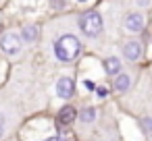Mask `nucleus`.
<instances>
[{
  "instance_id": "nucleus-14",
  "label": "nucleus",
  "mask_w": 152,
  "mask_h": 141,
  "mask_svg": "<svg viewBox=\"0 0 152 141\" xmlns=\"http://www.w3.org/2000/svg\"><path fill=\"white\" fill-rule=\"evenodd\" d=\"M86 87H88V89H96V85H94L92 81H86Z\"/></svg>"
},
{
  "instance_id": "nucleus-2",
  "label": "nucleus",
  "mask_w": 152,
  "mask_h": 141,
  "mask_svg": "<svg viewBox=\"0 0 152 141\" xmlns=\"http://www.w3.org/2000/svg\"><path fill=\"white\" fill-rule=\"evenodd\" d=\"M102 17L96 13V11H88V13H83L81 17H79V29L86 33V35H90V38H96L100 31H102Z\"/></svg>"
},
{
  "instance_id": "nucleus-16",
  "label": "nucleus",
  "mask_w": 152,
  "mask_h": 141,
  "mask_svg": "<svg viewBox=\"0 0 152 141\" xmlns=\"http://www.w3.org/2000/svg\"><path fill=\"white\" fill-rule=\"evenodd\" d=\"M48 141H65V139H61V137H54V139H48Z\"/></svg>"
},
{
  "instance_id": "nucleus-3",
  "label": "nucleus",
  "mask_w": 152,
  "mask_h": 141,
  "mask_svg": "<svg viewBox=\"0 0 152 141\" xmlns=\"http://www.w3.org/2000/svg\"><path fill=\"white\" fill-rule=\"evenodd\" d=\"M23 48V38L19 33H4L0 38V50H2L7 56H17Z\"/></svg>"
},
{
  "instance_id": "nucleus-8",
  "label": "nucleus",
  "mask_w": 152,
  "mask_h": 141,
  "mask_svg": "<svg viewBox=\"0 0 152 141\" xmlns=\"http://www.w3.org/2000/svg\"><path fill=\"white\" fill-rule=\"evenodd\" d=\"M129 87H131V77H129V75L121 73V75L115 77V89H117V91H127Z\"/></svg>"
},
{
  "instance_id": "nucleus-13",
  "label": "nucleus",
  "mask_w": 152,
  "mask_h": 141,
  "mask_svg": "<svg viewBox=\"0 0 152 141\" xmlns=\"http://www.w3.org/2000/svg\"><path fill=\"white\" fill-rule=\"evenodd\" d=\"M96 93H98L100 98H104V95H106V87H96Z\"/></svg>"
},
{
  "instance_id": "nucleus-11",
  "label": "nucleus",
  "mask_w": 152,
  "mask_h": 141,
  "mask_svg": "<svg viewBox=\"0 0 152 141\" xmlns=\"http://www.w3.org/2000/svg\"><path fill=\"white\" fill-rule=\"evenodd\" d=\"M79 118H81L83 122H92V120L96 118V110H94V108H86L83 112H79Z\"/></svg>"
},
{
  "instance_id": "nucleus-10",
  "label": "nucleus",
  "mask_w": 152,
  "mask_h": 141,
  "mask_svg": "<svg viewBox=\"0 0 152 141\" xmlns=\"http://www.w3.org/2000/svg\"><path fill=\"white\" fill-rule=\"evenodd\" d=\"M58 120H61L63 124H69V122H73V120H75V108H71V106H65V108L61 110V114H58Z\"/></svg>"
},
{
  "instance_id": "nucleus-4",
  "label": "nucleus",
  "mask_w": 152,
  "mask_h": 141,
  "mask_svg": "<svg viewBox=\"0 0 152 141\" xmlns=\"http://www.w3.org/2000/svg\"><path fill=\"white\" fill-rule=\"evenodd\" d=\"M54 91H56V95H58V98H63V100L71 98V95H73V91H75V83H73V79H71V77H61V79L56 81Z\"/></svg>"
},
{
  "instance_id": "nucleus-9",
  "label": "nucleus",
  "mask_w": 152,
  "mask_h": 141,
  "mask_svg": "<svg viewBox=\"0 0 152 141\" xmlns=\"http://www.w3.org/2000/svg\"><path fill=\"white\" fill-rule=\"evenodd\" d=\"M21 38H23V42H27V44L36 42V38H38V27H36V25H27V27H23Z\"/></svg>"
},
{
  "instance_id": "nucleus-6",
  "label": "nucleus",
  "mask_w": 152,
  "mask_h": 141,
  "mask_svg": "<svg viewBox=\"0 0 152 141\" xmlns=\"http://www.w3.org/2000/svg\"><path fill=\"white\" fill-rule=\"evenodd\" d=\"M123 54L127 60H137L142 56V44L140 42H127L123 46Z\"/></svg>"
},
{
  "instance_id": "nucleus-7",
  "label": "nucleus",
  "mask_w": 152,
  "mask_h": 141,
  "mask_svg": "<svg viewBox=\"0 0 152 141\" xmlns=\"http://www.w3.org/2000/svg\"><path fill=\"white\" fill-rule=\"evenodd\" d=\"M104 71L108 75H121V60L117 56H108L104 60Z\"/></svg>"
},
{
  "instance_id": "nucleus-5",
  "label": "nucleus",
  "mask_w": 152,
  "mask_h": 141,
  "mask_svg": "<svg viewBox=\"0 0 152 141\" xmlns=\"http://www.w3.org/2000/svg\"><path fill=\"white\" fill-rule=\"evenodd\" d=\"M125 29L129 33H140L144 29V15L140 13H129L125 17Z\"/></svg>"
},
{
  "instance_id": "nucleus-12",
  "label": "nucleus",
  "mask_w": 152,
  "mask_h": 141,
  "mask_svg": "<svg viewBox=\"0 0 152 141\" xmlns=\"http://www.w3.org/2000/svg\"><path fill=\"white\" fill-rule=\"evenodd\" d=\"M135 4H137V7H150L152 0H135Z\"/></svg>"
},
{
  "instance_id": "nucleus-17",
  "label": "nucleus",
  "mask_w": 152,
  "mask_h": 141,
  "mask_svg": "<svg viewBox=\"0 0 152 141\" xmlns=\"http://www.w3.org/2000/svg\"><path fill=\"white\" fill-rule=\"evenodd\" d=\"M79 2H86V0H79Z\"/></svg>"
},
{
  "instance_id": "nucleus-15",
  "label": "nucleus",
  "mask_w": 152,
  "mask_h": 141,
  "mask_svg": "<svg viewBox=\"0 0 152 141\" xmlns=\"http://www.w3.org/2000/svg\"><path fill=\"white\" fill-rule=\"evenodd\" d=\"M2 131H4V120H2V116H0V135H2Z\"/></svg>"
},
{
  "instance_id": "nucleus-1",
  "label": "nucleus",
  "mask_w": 152,
  "mask_h": 141,
  "mask_svg": "<svg viewBox=\"0 0 152 141\" xmlns=\"http://www.w3.org/2000/svg\"><path fill=\"white\" fill-rule=\"evenodd\" d=\"M81 52V44L75 35L67 33V35H61L56 42H54V54L61 62H71L79 56Z\"/></svg>"
}]
</instances>
